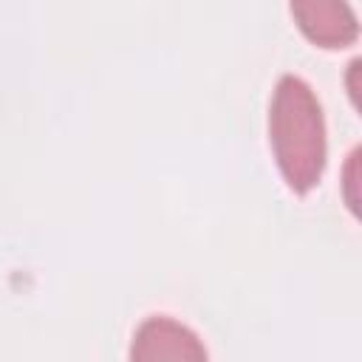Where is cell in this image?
<instances>
[{
	"label": "cell",
	"instance_id": "obj_3",
	"mask_svg": "<svg viewBox=\"0 0 362 362\" xmlns=\"http://www.w3.org/2000/svg\"><path fill=\"white\" fill-rule=\"evenodd\" d=\"M291 14L320 48H345L359 37V20L348 0H291Z\"/></svg>",
	"mask_w": 362,
	"mask_h": 362
},
{
	"label": "cell",
	"instance_id": "obj_4",
	"mask_svg": "<svg viewBox=\"0 0 362 362\" xmlns=\"http://www.w3.org/2000/svg\"><path fill=\"white\" fill-rule=\"evenodd\" d=\"M356 164H359V150H351L348 167H345V201L354 212H359V204H356Z\"/></svg>",
	"mask_w": 362,
	"mask_h": 362
},
{
	"label": "cell",
	"instance_id": "obj_2",
	"mask_svg": "<svg viewBox=\"0 0 362 362\" xmlns=\"http://www.w3.org/2000/svg\"><path fill=\"white\" fill-rule=\"evenodd\" d=\"M130 359L133 362H167V359L170 362H201L206 359V348L192 328H187L184 322L173 317L156 314V317H147L136 328Z\"/></svg>",
	"mask_w": 362,
	"mask_h": 362
},
{
	"label": "cell",
	"instance_id": "obj_1",
	"mask_svg": "<svg viewBox=\"0 0 362 362\" xmlns=\"http://www.w3.org/2000/svg\"><path fill=\"white\" fill-rule=\"evenodd\" d=\"M269 139L277 167L294 192H308L325 170V116L314 88L283 74L269 105Z\"/></svg>",
	"mask_w": 362,
	"mask_h": 362
}]
</instances>
